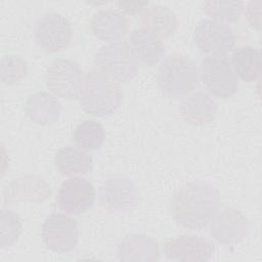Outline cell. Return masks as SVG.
<instances>
[{
	"label": "cell",
	"mask_w": 262,
	"mask_h": 262,
	"mask_svg": "<svg viewBox=\"0 0 262 262\" xmlns=\"http://www.w3.org/2000/svg\"><path fill=\"white\" fill-rule=\"evenodd\" d=\"M222 201L216 187L205 181L180 186L170 201V212L180 226L190 230L206 227L218 213Z\"/></svg>",
	"instance_id": "1"
},
{
	"label": "cell",
	"mask_w": 262,
	"mask_h": 262,
	"mask_svg": "<svg viewBox=\"0 0 262 262\" xmlns=\"http://www.w3.org/2000/svg\"><path fill=\"white\" fill-rule=\"evenodd\" d=\"M200 81V69L195 61L180 53L168 55L158 68V87L172 98L187 96L199 87Z\"/></svg>",
	"instance_id": "2"
},
{
	"label": "cell",
	"mask_w": 262,
	"mask_h": 262,
	"mask_svg": "<svg viewBox=\"0 0 262 262\" xmlns=\"http://www.w3.org/2000/svg\"><path fill=\"white\" fill-rule=\"evenodd\" d=\"M122 98L123 93L119 84L99 70H90L84 75L79 99L81 107L88 115H111L120 106Z\"/></svg>",
	"instance_id": "3"
},
{
	"label": "cell",
	"mask_w": 262,
	"mask_h": 262,
	"mask_svg": "<svg viewBox=\"0 0 262 262\" xmlns=\"http://www.w3.org/2000/svg\"><path fill=\"white\" fill-rule=\"evenodd\" d=\"M94 63L100 72L118 84L133 79L138 70V60L125 40L101 46L95 52Z\"/></svg>",
	"instance_id": "4"
},
{
	"label": "cell",
	"mask_w": 262,
	"mask_h": 262,
	"mask_svg": "<svg viewBox=\"0 0 262 262\" xmlns=\"http://www.w3.org/2000/svg\"><path fill=\"white\" fill-rule=\"evenodd\" d=\"M200 79L210 94L222 99L233 96L239 88L238 77L226 54L206 55L201 61Z\"/></svg>",
	"instance_id": "5"
},
{
	"label": "cell",
	"mask_w": 262,
	"mask_h": 262,
	"mask_svg": "<svg viewBox=\"0 0 262 262\" xmlns=\"http://www.w3.org/2000/svg\"><path fill=\"white\" fill-rule=\"evenodd\" d=\"M45 82L47 88L56 96L69 100L77 99L83 88L84 75L75 60L56 58L46 70Z\"/></svg>",
	"instance_id": "6"
},
{
	"label": "cell",
	"mask_w": 262,
	"mask_h": 262,
	"mask_svg": "<svg viewBox=\"0 0 262 262\" xmlns=\"http://www.w3.org/2000/svg\"><path fill=\"white\" fill-rule=\"evenodd\" d=\"M98 195L100 205L114 214L131 213L139 201L137 186L123 175L108 176L100 185Z\"/></svg>",
	"instance_id": "7"
},
{
	"label": "cell",
	"mask_w": 262,
	"mask_h": 262,
	"mask_svg": "<svg viewBox=\"0 0 262 262\" xmlns=\"http://www.w3.org/2000/svg\"><path fill=\"white\" fill-rule=\"evenodd\" d=\"M72 35L73 29L70 20L55 11L43 14L36 24V43L49 53L66 49L72 40Z\"/></svg>",
	"instance_id": "8"
},
{
	"label": "cell",
	"mask_w": 262,
	"mask_h": 262,
	"mask_svg": "<svg viewBox=\"0 0 262 262\" xmlns=\"http://www.w3.org/2000/svg\"><path fill=\"white\" fill-rule=\"evenodd\" d=\"M196 48L206 55H224L235 45V34L229 26L213 20L202 19L193 33Z\"/></svg>",
	"instance_id": "9"
},
{
	"label": "cell",
	"mask_w": 262,
	"mask_h": 262,
	"mask_svg": "<svg viewBox=\"0 0 262 262\" xmlns=\"http://www.w3.org/2000/svg\"><path fill=\"white\" fill-rule=\"evenodd\" d=\"M42 239L46 248L56 253L73 251L79 241L77 221L62 213H53L42 224Z\"/></svg>",
	"instance_id": "10"
},
{
	"label": "cell",
	"mask_w": 262,
	"mask_h": 262,
	"mask_svg": "<svg viewBox=\"0 0 262 262\" xmlns=\"http://www.w3.org/2000/svg\"><path fill=\"white\" fill-rule=\"evenodd\" d=\"M95 196V188L86 178L72 176L60 184L56 201L63 212L80 215L87 212L94 205Z\"/></svg>",
	"instance_id": "11"
},
{
	"label": "cell",
	"mask_w": 262,
	"mask_h": 262,
	"mask_svg": "<svg viewBox=\"0 0 262 262\" xmlns=\"http://www.w3.org/2000/svg\"><path fill=\"white\" fill-rule=\"evenodd\" d=\"M165 256L173 261H210L215 252L212 241L193 234L171 237L164 244Z\"/></svg>",
	"instance_id": "12"
},
{
	"label": "cell",
	"mask_w": 262,
	"mask_h": 262,
	"mask_svg": "<svg viewBox=\"0 0 262 262\" xmlns=\"http://www.w3.org/2000/svg\"><path fill=\"white\" fill-rule=\"evenodd\" d=\"M249 224L244 214L235 209L226 208L211 220L210 234L220 244H236L248 234Z\"/></svg>",
	"instance_id": "13"
},
{
	"label": "cell",
	"mask_w": 262,
	"mask_h": 262,
	"mask_svg": "<svg viewBox=\"0 0 262 262\" xmlns=\"http://www.w3.org/2000/svg\"><path fill=\"white\" fill-rule=\"evenodd\" d=\"M51 194L49 184L39 176H23L11 180L4 188V205H13L17 202L43 203Z\"/></svg>",
	"instance_id": "14"
},
{
	"label": "cell",
	"mask_w": 262,
	"mask_h": 262,
	"mask_svg": "<svg viewBox=\"0 0 262 262\" xmlns=\"http://www.w3.org/2000/svg\"><path fill=\"white\" fill-rule=\"evenodd\" d=\"M217 113V101L204 91L187 95L179 105V114L182 120L196 126L211 123L215 120Z\"/></svg>",
	"instance_id": "15"
},
{
	"label": "cell",
	"mask_w": 262,
	"mask_h": 262,
	"mask_svg": "<svg viewBox=\"0 0 262 262\" xmlns=\"http://www.w3.org/2000/svg\"><path fill=\"white\" fill-rule=\"evenodd\" d=\"M117 256L124 262L157 261L160 259L159 244L151 236L139 233L123 237L117 249Z\"/></svg>",
	"instance_id": "16"
},
{
	"label": "cell",
	"mask_w": 262,
	"mask_h": 262,
	"mask_svg": "<svg viewBox=\"0 0 262 262\" xmlns=\"http://www.w3.org/2000/svg\"><path fill=\"white\" fill-rule=\"evenodd\" d=\"M90 30L97 39L111 43L119 41L129 32V21L118 10H98L91 17Z\"/></svg>",
	"instance_id": "17"
},
{
	"label": "cell",
	"mask_w": 262,
	"mask_h": 262,
	"mask_svg": "<svg viewBox=\"0 0 262 262\" xmlns=\"http://www.w3.org/2000/svg\"><path fill=\"white\" fill-rule=\"evenodd\" d=\"M24 108L33 123L51 125L58 120L62 106L53 94L46 91H38L27 98Z\"/></svg>",
	"instance_id": "18"
},
{
	"label": "cell",
	"mask_w": 262,
	"mask_h": 262,
	"mask_svg": "<svg viewBox=\"0 0 262 262\" xmlns=\"http://www.w3.org/2000/svg\"><path fill=\"white\" fill-rule=\"evenodd\" d=\"M129 45L137 60L149 67L157 64L165 54L162 39L142 28L134 29L130 33Z\"/></svg>",
	"instance_id": "19"
},
{
	"label": "cell",
	"mask_w": 262,
	"mask_h": 262,
	"mask_svg": "<svg viewBox=\"0 0 262 262\" xmlns=\"http://www.w3.org/2000/svg\"><path fill=\"white\" fill-rule=\"evenodd\" d=\"M139 23L142 29L155 34L160 39H167L173 36L178 27L176 14L164 5L147 7L140 16Z\"/></svg>",
	"instance_id": "20"
},
{
	"label": "cell",
	"mask_w": 262,
	"mask_h": 262,
	"mask_svg": "<svg viewBox=\"0 0 262 262\" xmlns=\"http://www.w3.org/2000/svg\"><path fill=\"white\" fill-rule=\"evenodd\" d=\"M55 167L63 176L85 175L92 170V158L86 150L66 145L61 147L54 158Z\"/></svg>",
	"instance_id": "21"
},
{
	"label": "cell",
	"mask_w": 262,
	"mask_h": 262,
	"mask_svg": "<svg viewBox=\"0 0 262 262\" xmlns=\"http://www.w3.org/2000/svg\"><path fill=\"white\" fill-rule=\"evenodd\" d=\"M236 76L244 82L256 81L261 74V52L257 47L243 45L235 48L230 57Z\"/></svg>",
	"instance_id": "22"
},
{
	"label": "cell",
	"mask_w": 262,
	"mask_h": 262,
	"mask_svg": "<svg viewBox=\"0 0 262 262\" xmlns=\"http://www.w3.org/2000/svg\"><path fill=\"white\" fill-rule=\"evenodd\" d=\"M105 131L102 125L94 120H85L81 122L74 131V140L78 147L92 151L103 144Z\"/></svg>",
	"instance_id": "23"
},
{
	"label": "cell",
	"mask_w": 262,
	"mask_h": 262,
	"mask_svg": "<svg viewBox=\"0 0 262 262\" xmlns=\"http://www.w3.org/2000/svg\"><path fill=\"white\" fill-rule=\"evenodd\" d=\"M244 10L241 1H207L204 4L205 13L211 19L229 25L237 21Z\"/></svg>",
	"instance_id": "24"
},
{
	"label": "cell",
	"mask_w": 262,
	"mask_h": 262,
	"mask_svg": "<svg viewBox=\"0 0 262 262\" xmlns=\"http://www.w3.org/2000/svg\"><path fill=\"white\" fill-rule=\"evenodd\" d=\"M28 73L27 61L17 54H7L1 58L0 80L4 85H14L25 79Z\"/></svg>",
	"instance_id": "25"
},
{
	"label": "cell",
	"mask_w": 262,
	"mask_h": 262,
	"mask_svg": "<svg viewBox=\"0 0 262 262\" xmlns=\"http://www.w3.org/2000/svg\"><path fill=\"white\" fill-rule=\"evenodd\" d=\"M23 231L20 218L10 209L3 208L0 212V246L1 248L13 246Z\"/></svg>",
	"instance_id": "26"
},
{
	"label": "cell",
	"mask_w": 262,
	"mask_h": 262,
	"mask_svg": "<svg viewBox=\"0 0 262 262\" xmlns=\"http://www.w3.org/2000/svg\"><path fill=\"white\" fill-rule=\"evenodd\" d=\"M116 5L123 12L136 14L147 8L148 1H118Z\"/></svg>",
	"instance_id": "27"
},
{
	"label": "cell",
	"mask_w": 262,
	"mask_h": 262,
	"mask_svg": "<svg viewBox=\"0 0 262 262\" xmlns=\"http://www.w3.org/2000/svg\"><path fill=\"white\" fill-rule=\"evenodd\" d=\"M260 5H258L257 8H254V2L251 1L247 5V8H246V17H247L249 24L257 30H260V10L257 12H255V11L260 8Z\"/></svg>",
	"instance_id": "28"
}]
</instances>
